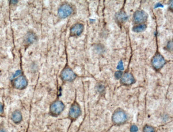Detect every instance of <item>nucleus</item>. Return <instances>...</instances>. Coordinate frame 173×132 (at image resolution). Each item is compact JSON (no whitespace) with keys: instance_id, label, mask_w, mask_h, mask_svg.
I'll return each instance as SVG.
<instances>
[{"instance_id":"obj_11","label":"nucleus","mask_w":173,"mask_h":132,"mask_svg":"<svg viewBox=\"0 0 173 132\" xmlns=\"http://www.w3.org/2000/svg\"><path fill=\"white\" fill-rule=\"evenodd\" d=\"M11 119L15 123H20L22 120V114L18 110H15L12 114Z\"/></svg>"},{"instance_id":"obj_18","label":"nucleus","mask_w":173,"mask_h":132,"mask_svg":"<svg viewBox=\"0 0 173 132\" xmlns=\"http://www.w3.org/2000/svg\"><path fill=\"white\" fill-rule=\"evenodd\" d=\"M138 128L135 125H133L132 126L130 129V131L131 132H136L138 131Z\"/></svg>"},{"instance_id":"obj_1","label":"nucleus","mask_w":173,"mask_h":132,"mask_svg":"<svg viewBox=\"0 0 173 132\" xmlns=\"http://www.w3.org/2000/svg\"><path fill=\"white\" fill-rule=\"evenodd\" d=\"M127 119V116L125 112L121 110H118L114 112L112 116L113 121L116 124H121L125 122Z\"/></svg>"},{"instance_id":"obj_12","label":"nucleus","mask_w":173,"mask_h":132,"mask_svg":"<svg viewBox=\"0 0 173 132\" xmlns=\"http://www.w3.org/2000/svg\"><path fill=\"white\" fill-rule=\"evenodd\" d=\"M129 17L124 12H120L116 14V18L117 21L120 22H123L127 21Z\"/></svg>"},{"instance_id":"obj_7","label":"nucleus","mask_w":173,"mask_h":132,"mask_svg":"<svg viewBox=\"0 0 173 132\" xmlns=\"http://www.w3.org/2000/svg\"><path fill=\"white\" fill-rule=\"evenodd\" d=\"M64 105L61 102L57 101L54 103L50 107V110L52 114H57L63 111Z\"/></svg>"},{"instance_id":"obj_6","label":"nucleus","mask_w":173,"mask_h":132,"mask_svg":"<svg viewBox=\"0 0 173 132\" xmlns=\"http://www.w3.org/2000/svg\"><path fill=\"white\" fill-rule=\"evenodd\" d=\"M84 27L81 24H75L70 30V34L72 36H78L80 35L83 31Z\"/></svg>"},{"instance_id":"obj_21","label":"nucleus","mask_w":173,"mask_h":132,"mask_svg":"<svg viewBox=\"0 0 173 132\" xmlns=\"http://www.w3.org/2000/svg\"><path fill=\"white\" fill-rule=\"evenodd\" d=\"M3 107L2 104L0 103V112H3Z\"/></svg>"},{"instance_id":"obj_4","label":"nucleus","mask_w":173,"mask_h":132,"mask_svg":"<svg viewBox=\"0 0 173 132\" xmlns=\"http://www.w3.org/2000/svg\"><path fill=\"white\" fill-rule=\"evenodd\" d=\"M148 17L147 13L144 10H137L133 15L134 20L136 23L140 24L146 21Z\"/></svg>"},{"instance_id":"obj_10","label":"nucleus","mask_w":173,"mask_h":132,"mask_svg":"<svg viewBox=\"0 0 173 132\" xmlns=\"http://www.w3.org/2000/svg\"><path fill=\"white\" fill-rule=\"evenodd\" d=\"M81 110L80 108L77 105H74L71 107L69 112L70 116L73 118L78 117L80 114Z\"/></svg>"},{"instance_id":"obj_9","label":"nucleus","mask_w":173,"mask_h":132,"mask_svg":"<svg viewBox=\"0 0 173 132\" xmlns=\"http://www.w3.org/2000/svg\"><path fill=\"white\" fill-rule=\"evenodd\" d=\"M121 81L124 85H129L134 82V79L131 73H126L122 77Z\"/></svg>"},{"instance_id":"obj_2","label":"nucleus","mask_w":173,"mask_h":132,"mask_svg":"<svg viewBox=\"0 0 173 132\" xmlns=\"http://www.w3.org/2000/svg\"><path fill=\"white\" fill-rule=\"evenodd\" d=\"M73 9L71 6L64 4L61 6L58 10V14L60 18H65L69 17L71 14Z\"/></svg>"},{"instance_id":"obj_15","label":"nucleus","mask_w":173,"mask_h":132,"mask_svg":"<svg viewBox=\"0 0 173 132\" xmlns=\"http://www.w3.org/2000/svg\"><path fill=\"white\" fill-rule=\"evenodd\" d=\"M155 131L153 127L149 125L145 126L143 129V132H155Z\"/></svg>"},{"instance_id":"obj_20","label":"nucleus","mask_w":173,"mask_h":132,"mask_svg":"<svg viewBox=\"0 0 173 132\" xmlns=\"http://www.w3.org/2000/svg\"><path fill=\"white\" fill-rule=\"evenodd\" d=\"M172 42H168V46H167V48H168V49H171V48H172Z\"/></svg>"},{"instance_id":"obj_22","label":"nucleus","mask_w":173,"mask_h":132,"mask_svg":"<svg viewBox=\"0 0 173 132\" xmlns=\"http://www.w3.org/2000/svg\"><path fill=\"white\" fill-rule=\"evenodd\" d=\"M0 132H6L5 130L0 129Z\"/></svg>"},{"instance_id":"obj_16","label":"nucleus","mask_w":173,"mask_h":132,"mask_svg":"<svg viewBox=\"0 0 173 132\" xmlns=\"http://www.w3.org/2000/svg\"><path fill=\"white\" fill-rule=\"evenodd\" d=\"M123 74V72L121 71H117L115 73V77L117 79H119L121 78Z\"/></svg>"},{"instance_id":"obj_19","label":"nucleus","mask_w":173,"mask_h":132,"mask_svg":"<svg viewBox=\"0 0 173 132\" xmlns=\"http://www.w3.org/2000/svg\"><path fill=\"white\" fill-rule=\"evenodd\" d=\"M164 5L161 4L160 3H157L155 4L154 6V8L156 9L158 8V7H161V8H163L164 7Z\"/></svg>"},{"instance_id":"obj_14","label":"nucleus","mask_w":173,"mask_h":132,"mask_svg":"<svg viewBox=\"0 0 173 132\" xmlns=\"http://www.w3.org/2000/svg\"><path fill=\"white\" fill-rule=\"evenodd\" d=\"M147 28L146 25L145 24H142L135 26L132 28L133 31L136 33H139L144 31Z\"/></svg>"},{"instance_id":"obj_17","label":"nucleus","mask_w":173,"mask_h":132,"mask_svg":"<svg viewBox=\"0 0 173 132\" xmlns=\"http://www.w3.org/2000/svg\"><path fill=\"white\" fill-rule=\"evenodd\" d=\"M117 69L120 70H123L124 69L123 64L122 61H120L118 63Z\"/></svg>"},{"instance_id":"obj_5","label":"nucleus","mask_w":173,"mask_h":132,"mask_svg":"<svg viewBox=\"0 0 173 132\" xmlns=\"http://www.w3.org/2000/svg\"><path fill=\"white\" fill-rule=\"evenodd\" d=\"M151 63L154 68L158 69L163 67L166 63V61L162 56L160 54H157L153 57Z\"/></svg>"},{"instance_id":"obj_8","label":"nucleus","mask_w":173,"mask_h":132,"mask_svg":"<svg viewBox=\"0 0 173 132\" xmlns=\"http://www.w3.org/2000/svg\"><path fill=\"white\" fill-rule=\"evenodd\" d=\"M61 76L62 78L64 80L71 81L75 79L76 75L71 69L66 68L62 71Z\"/></svg>"},{"instance_id":"obj_13","label":"nucleus","mask_w":173,"mask_h":132,"mask_svg":"<svg viewBox=\"0 0 173 132\" xmlns=\"http://www.w3.org/2000/svg\"><path fill=\"white\" fill-rule=\"evenodd\" d=\"M36 39V36L33 33L29 32L25 37V41L26 43L30 44L33 43Z\"/></svg>"},{"instance_id":"obj_3","label":"nucleus","mask_w":173,"mask_h":132,"mask_svg":"<svg viewBox=\"0 0 173 132\" xmlns=\"http://www.w3.org/2000/svg\"><path fill=\"white\" fill-rule=\"evenodd\" d=\"M13 84L15 88L19 90H22L26 87L28 82L26 77L24 76H20L14 80Z\"/></svg>"}]
</instances>
